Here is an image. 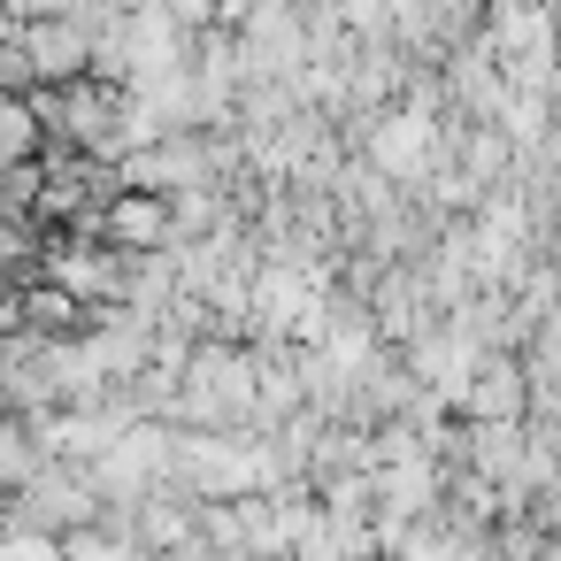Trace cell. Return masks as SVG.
Masks as SVG:
<instances>
[{"label": "cell", "mask_w": 561, "mask_h": 561, "mask_svg": "<svg viewBox=\"0 0 561 561\" xmlns=\"http://www.w3.org/2000/svg\"><path fill=\"white\" fill-rule=\"evenodd\" d=\"M24 55H32V78H78L93 62V39H85L78 16H62V24H32L24 32Z\"/></svg>", "instance_id": "1"}, {"label": "cell", "mask_w": 561, "mask_h": 561, "mask_svg": "<svg viewBox=\"0 0 561 561\" xmlns=\"http://www.w3.org/2000/svg\"><path fill=\"white\" fill-rule=\"evenodd\" d=\"M369 154H377V170H392V178H415V170H423V124H415V116L385 124V131L369 139Z\"/></svg>", "instance_id": "2"}, {"label": "cell", "mask_w": 561, "mask_h": 561, "mask_svg": "<svg viewBox=\"0 0 561 561\" xmlns=\"http://www.w3.org/2000/svg\"><path fill=\"white\" fill-rule=\"evenodd\" d=\"M9 262H16V231H9V224H0V270H9Z\"/></svg>", "instance_id": "3"}]
</instances>
